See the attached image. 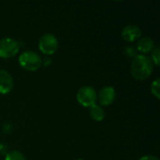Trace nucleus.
Instances as JSON below:
<instances>
[{
  "label": "nucleus",
  "instance_id": "nucleus-4",
  "mask_svg": "<svg viewBox=\"0 0 160 160\" xmlns=\"http://www.w3.org/2000/svg\"><path fill=\"white\" fill-rule=\"evenodd\" d=\"M58 45L59 43L57 38L53 34L50 33L44 34L38 41V48L40 52L48 55L53 54L57 51Z\"/></svg>",
  "mask_w": 160,
  "mask_h": 160
},
{
  "label": "nucleus",
  "instance_id": "nucleus-5",
  "mask_svg": "<svg viewBox=\"0 0 160 160\" xmlns=\"http://www.w3.org/2000/svg\"><path fill=\"white\" fill-rule=\"evenodd\" d=\"M20 50L19 42L11 38L0 39V57L10 58L15 56Z\"/></svg>",
  "mask_w": 160,
  "mask_h": 160
},
{
  "label": "nucleus",
  "instance_id": "nucleus-14",
  "mask_svg": "<svg viewBox=\"0 0 160 160\" xmlns=\"http://www.w3.org/2000/svg\"><path fill=\"white\" fill-rule=\"evenodd\" d=\"M139 160H159L157 157L155 156H151V155H147V156H143Z\"/></svg>",
  "mask_w": 160,
  "mask_h": 160
},
{
  "label": "nucleus",
  "instance_id": "nucleus-3",
  "mask_svg": "<svg viewBox=\"0 0 160 160\" xmlns=\"http://www.w3.org/2000/svg\"><path fill=\"white\" fill-rule=\"evenodd\" d=\"M77 100L82 107L90 108L98 101V94L92 86H82L77 93Z\"/></svg>",
  "mask_w": 160,
  "mask_h": 160
},
{
  "label": "nucleus",
  "instance_id": "nucleus-16",
  "mask_svg": "<svg viewBox=\"0 0 160 160\" xmlns=\"http://www.w3.org/2000/svg\"><path fill=\"white\" fill-rule=\"evenodd\" d=\"M77 160H82V159H77Z\"/></svg>",
  "mask_w": 160,
  "mask_h": 160
},
{
  "label": "nucleus",
  "instance_id": "nucleus-15",
  "mask_svg": "<svg viewBox=\"0 0 160 160\" xmlns=\"http://www.w3.org/2000/svg\"><path fill=\"white\" fill-rule=\"evenodd\" d=\"M126 52H128V54L129 55V56H136L137 54H136V52H135V51L133 50V48L132 47H128L127 49H126Z\"/></svg>",
  "mask_w": 160,
  "mask_h": 160
},
{
  "label": "nucleus",
  "instance_id": "nucleus-1",
  "mask_svg": "<svg viewBox=\"0 0 160 160\" xmlns=\"http://www.w3.org/2000/svg\"><path fill=\"white\" fill-rule=\"evenodd\" d=\"M154 70V63L145 54H137L131 63L130 71L132 76L138 81L148 79Z\"/></svg>",
  "mask_w": 160,
  "mask_h": 160
},
{
  "label": "nucleus",
  "instance_id": "nucleus-13",
  "mask_svg": "<svg viewBox=\"0 0 160 160\" xmlns=\"http://www.w3.org/2000/svg\"><path fill=\"white\" fill-rule=\"evenodd\" d=\"M152 61L154 63V65L156 66H159L160 63V48L159 46H157L153 49L152 51Z\"/></svg>",
  "mask_w": 160,
  "mask_h": 160
},
{
  "label": "nucleus",
  "instance_id": "nucleus-8",
  "mask_svg": "<svg viewBox=\"0 0 160 160\" xmlns=\"http://www.w3.org/2000/svg\"><path fill=\"white\" fill-rule=\"evenodd\" d=\"M13 88V79L11 75L4 69H0V94L6 95Z\"/></svg>",
  "mask_w": 160,
  "mask_h": 160
},
{
  "label": "nucleus",
  "instance_id": "nucleus-11",
  "mask_svg": "<svg viewBox=\"0 0 160 160\" xmlns=\"http://www.w3.org/2000/svg\"><path fill=\"white\" fill-rule=\"evenodd\" d=\"M5 160H25V158L19 151H10L6 155Z\"/></svg>",
  "mask_w": 160,
  "mask_h": 160
},
{
  "label": "nucleus",
  "instance_id": "nucleus-9",
  "mask_svg": "<svg viewBox=\"0 0 160 160\" xmlns=\"http://www.w3.org/2000/svg\"><path fill=\"white\" fill-rule=\"evenodd\" d=\"M156 47L155 45V41L149 38V37H143L141 38L138 41V51H140L142 53H147V52H151L153 51V49Z\"/></svg>",
  "mask_w": 160,
  "mask_h": 160
},
{
  "label": "nucleus",
  "instance_id": "nucleus-2",
  "mask_svg": "<svg viewBox=\"0 0 160 160\" xmlns=\"http://www.w3.org/2000/svg\"><path fill=\"white\" fill-rule=\"evenodd\" d=\"M20 66L28 71H35L38 69L42 64V59L38 53L33 51H25L19 56Z\"/></svg>",
  "mask_w": 160,
  "mask_h": 160
},
{
  "label": "nucleus",
  "instance_id": "nucleus-7",
  "mask_svg": "<svg viewBox=\"0 0 160 160\" xmlns=\"http://www.w3.org/2000/svg\"><path fill=\"white\" fill-rule=\"evenodd\" d=\"M122 36L126 41L133 42L142 37V31L139 26L135 24H128L123 28Z\"/></svg>",
  "mask_w": 160,
  "mask_h": 160
},
{
  "label": "nucleus",
  "instance_id": "nucleus-10",
  "mask_svg": "<svg viewBox=\"0 0 160 160\" xmlns=\"http://www.w3.org/2000/svg\"><path fill=\"white\" fill-rule=\"evenodd\" d=\"M89 114L91 116V118L97 122H100L104 119L105 117V112L104 110L102 109L101 106L99 105H93L89 108Z\"/></svg>",
  "mask_w": 160,
  "mask_h": 160
},
{
  "label": "nucleus",
  "instance_id": "nucleus-6",
  "mask_svg": "<svg viewBox=\"0 0 160 160\" xmlns=\"http://www.w3.org/2000/svg\"><path fill=\"white\" fill-rule=\"evenodd\" d=\"M115 98H116V92L115 89L112 86L103 87L98 95V100L99 104L103 106L111 105L114 101Z\"/></svg>",
  "mask_w": 160,
  "mask_h": 160
},
{
  "label": "nucleus",
  "instance_id": "nucleus-12",
  "mask_svg": "<svg viewBox=\"0 0 160 160\" xmlns=\"http://www.w3.org/2000/svg\"><path fill=\"white\" fill-rule=\"evenodd\" d=\"M159 82L160 79L159 78H157V79L153 82V83H152V85H151V92H152V94H153L158 99L160 98Z\"/></svg>",
  "mask_w": 160,
  "mask_h": 160
}]
</instances>
